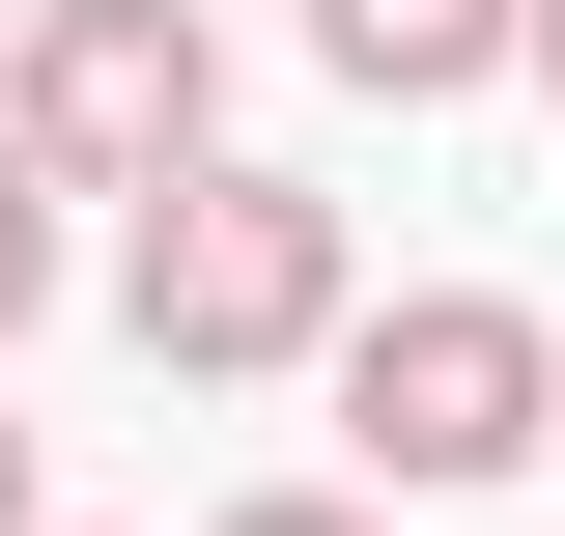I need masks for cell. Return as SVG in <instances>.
I'll use <instances>...</instances> for the list:
<instances>
[{
  "instance_id": "obj_1",
  "label": "cell",
  "mask_w": 565,
  "mask_h": 536,
  "mask_svg": "<svg viewBox=\"0 0 565 536\" xmlns=\"http://www.w3.org/2000/svg\"><path fill=\"white\" fill-rule=\"evenodd\" d=\"M340 199H311V170H170V199H141V255H114V339L141 367H170V396H255V367H340Z\"/></svg>"
},
{
  "instance_id": "obj_2",
  "label": "cell",
  "mask_w": 565,
  "mask_h": 536,
  "mask_svg": "<svg viewBox=\"0 0 565 536\" xmlns=\"http://www.w3.org/2000/svg\"><path fill=\"white\" fill-rule=\"evenodd\" d=\"M565 452V339L509 311V282H396V311H340V480H396V508H481V480Z\"/></svg>"
},
{
  "instance_id": "obj_3",
  "label": "cell",
  "mask_w": 565,
  "mask_h": 536,
  "mask_svg": "<svg viewBox=\"0 0 565 536\" xmlns=\"http://www.w3.org/2000/svg\"><path fill=\"white\" fill-rule=\"evenodd\" d=\"M0 141H29L57 199H170V170L226 141V0H29Z\"/></svg>"
},
{
  "instance_id": "obj_4",
  "label": "cell",
  "mask_w": 565,
  "mask_h": 536,
  "mask_svg": "<svg viewBox=\"0 0 565 536\" xmlns=\"http://www.w3.org/2000/svg\"><path fill=\"white\" fill-rule=\"evenodd\" d=\"M311 57L367 114H452V85H509V0H311Z\"/></svg>"
},
{
  "instance_id": "obj_5",
  "label": "cell",
  "mask_w": 565,
  "mask_h": 536,
  "mask_svg": "<svg viewBox=\"0 0 565 536\" xmlns=\"http://www.w3.org/2000/svg\"><path fill=\"white\" fill-rule=\"evenodd\" d=\"M57 311V170H29V141H0V339Z\"/></svg>"
},
{
  "instance_id": "obj_6",
  "label": "cell",
  "mask_w": 565,
  "mask_h": 536,
  "mask_svg": "<svg viewBox=\"0 0 565 536\" xmlns=\"http://www.w3.org/2000/svg\"><path fill=\"white\" fill-rule=\"evenodd\" d=\"M199 536H396V480H255V508H199Z\"/></svg>"
},
{
  "instance_id": "obj_7",
  "label": "cell",
  "mask_w": 565,
  "mask_h": 536,
  "mask_svg": "<svg viewBox=\"0 0 565 536\" xmlns=\"http://www.w3.org/2000/svg\"><path fill=\"white\" fill-rule=\"evenodd\" d=\"M509 85H537V114H565V0H509Z\"/></svg>"
},
{
  "instance_id": "obj_8",
  "label": "cell",
  "mask_w": 565,
  "mask_h": 536,
  "mask_svg": "<svg viewBox=\"0 0 565 536\" xmlns=\"http://www.w3.org/2000/svg\"><path fill=\"white\" fill-rule=\"evenodd\" d=\"M0 536H57V480H29V424H0Z\"/></svg>"
},
{
  "instance_id": "obj_9",
  "label": "cell",
  "mask_w": 565,
  "mask_h": 536,
  "mask_svg": "<svg viewBox=\"0 0 565 536\" xmlns=\"http://www.w3.org/2000/svg\"><path fill=\"white\" fill-rule=\"evenodd\" d=\"M0 57H29V0H0Z\"/></svg>"
}]
</instances>
